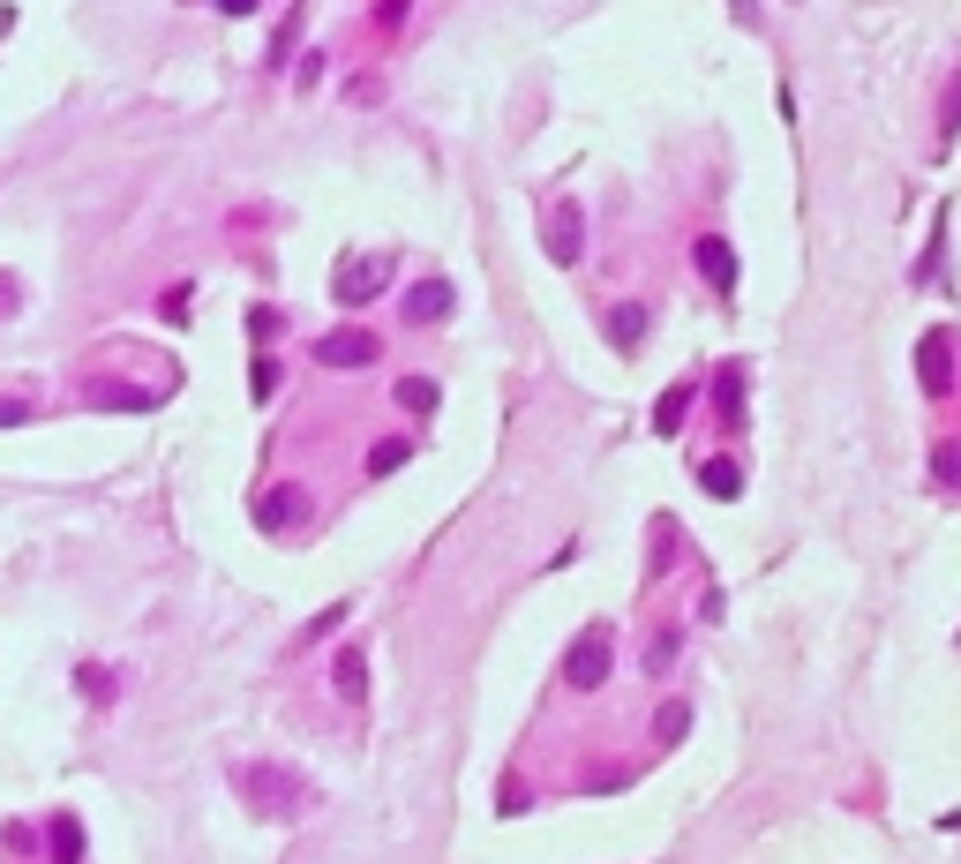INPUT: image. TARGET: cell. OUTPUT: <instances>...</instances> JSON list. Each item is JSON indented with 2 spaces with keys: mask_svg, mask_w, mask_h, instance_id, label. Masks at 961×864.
<instances>
[{
  "mask_svg": "<svg viewBox=\"0 0 961 864\" xmlns=\"http://www.w3.org/2000/svg\"><path fill=\"white\" fill-rule=\"evenodd\" d=\"M699 481H707V496H736V489H744V467H729V459H707V467H699Z\"/></svg>",
  "mask_w": 961,
  "mask_h": 864,
  "instance_id": "obj_12",
  "label": "cell"
},
{
  "mask_svg": "<svg viewBox=\"0 0 961 864\" xmlns=\"http://www.w3.org/2000/svg\"><path fill=\"white\" fill-rule=\"evenodd\" d=\"M398 467H406V444H376L369 451V474H398Z\"/></svg>",
  "mask_w": 961,
  "mask_h": 864,
  "instance_id": "obj_19",
  "label": "cell"
},
{
  "mask_svg": "<svg viewBox=\"0 0 961 864\" xmlns=\"http://www.w3.org/2000/svg\"><path fill=\"white\" fill-rule=\"evenodd\" d=\"M249 797L271 805V812H293V805H301V781L293 775H249Z\"/></svg>",
  "mask_w": 961,
  "mask_h": 864,
  "instance_id": "obj_6",
  "label": "cell"
},
{
  "mask_svg": "<svg viewBox=\"0 0 961 864\" xmlns=\"http://www.w3.org/2000/svg\"><path fill=\"white\" fill-rule=\"evenodd\" d=\"M301 512H308V496H301V489H271V496H263V518H271V526H293Z\"/></svg>",
  "mask_w": 961,
  "mask_h": 864,
  "instance_id": "obj_11",
  "label": "cell"
},
{
  "mask_svg": "<svg viewBox=\"0 0 961 864\" xmlns=\"http://www.w3.org/2000/svg\"><path fill=\"white\" fill-rule=\"evenodd\" d=\"M931 474L947 481V489H961V444H939V451H931Z\"/></svg>",
  "mask_w": 961,
  "mask_h": 864,
  "instance_id": "obj_18",
  "label": "cell"
},
{
  "mask_svg": "<svg viewBox=\"0 0 961 864\" xmlns=\"http://www.w3.org/2000/svg\"><path fill=\"white\" fill-rule=\"evenodd\" d=\"M338 699H346V707H361V699H369V647H361V639H346V647H338Z\"/></svg>",
  "mask_w": 961,
  "mask_h": 864,
  "instance_id": "obj_4",
  "label": "cell"
},
{
  "mask_svg": "<svg viewBox=\"0 0 961 864\" xmlns=\"http://www.w3.org/2000/svg\"><path fill=\"white\" fill-rule=\"evenodd\" d=\"M398 406H406V414H436V376H406V384H398Z\"/></svg>",
  "mask_w": 961,
  "mask_h": 864,
  "instance_id": "obj_14",
  "label": "cell"
},
{
  "mask_svg": "<svg viewBox=\"0 0 961 864\" xmlns=\"http://www.w3.org/2000/svg\"><path fill=\"white\" fill-rule=\"evenodd\" d=\"M76 857H84V827L61 820V827H53V864H76Z\"/></svg>",
  "mask_w": 961,
  "mask_h": 864,
  "instance_id": "obj_15",
  "label": "cell"
},
{
  "mask_svg": "<svg viewBox=\"0 0 961 864\" xmlns=\"http://www.w3.org/2000/svg\"><path fill=\"white\" fill-rule=\"evenodd\" d=\"M729 8H736V15H752V0H729Z\"/></svg>",
  "mask_w": 961,
  "mask_h": 864,
  "instance_id": "obj_23",
  "label": "cell"
},
{
  "mask_svg": "<svg viewBox=\"0 0 961 864\" xmlns=\"http://www.w3.org/2000/svg\"><path fill=\"white\" fill-rule=\"evenodd\" d=\"M218 8H226V15H249V8H255V0H218Z\"/></svg>",
  "mask_w": 961,
  "mask_h": 864,
  "instance_id": "obj_22",
  "label": "cell"
},
{
  "mask_svg": "<svg viewBox=\"0 0 961 864\" xmlns=\"http://www.w3.org/2000/svg\"><path fill=\"white\" fill-rule=\"evenodd\" d=\"M376 286H383V263H353V271L338 278V302H369Z\"/></svg>",
  "mask_w": 961,
  "mask_h": 864,
  "instance_id": "obj_10",
  "label": "cell"
},
{
  "mask_svg": "<svg viewBox=\"0 0 961 864\" xmlns=\"http://www.w3.org/2000/svg\"><path fill=\"white\" fill-rule=\"evenodd\" d=\"M721 398H713V414H721V422H729V429H736V422H744V361H729V369H721Z\"/></svg>",
  "mask_w": 961,
  "mask_h": 864,
  "instance_id": "obj_8",
  "label": "cell"
},
{
  "mask_svg": "<svg viewBox=\"0 0 961 864\" xmlns=\"http://www.w3.org/2000/svg\"><path fill=\"white\" fill-rule=\"evenodd\" d=\"M249 384H255V398H271V391H279V361H263V353H255V369H249Z\"/></svg>",
  "mask_w": 961,
  "mask_h": 864,
  "instance_id": "obj_21",
  "label": "cell"
},
{
  "mask_svg": "<svg viewBox=\"0 0 961 864\" xmlns=\"http://www.w3.org/2000/svg\"><path fill=\"white\" fill-rule=\"evenodd\" d=\"M548 256H556V263L579 256V211H571V226H548Z\"/></svg>",
  "mask_w": 961,
  "mask_h": 864,
  "instance_id": "obj_17",
  "label": "cell"
},
{
  "mask_svg": "<svg viewBox=\"0 0 961 864\" xmlns=\"http://www.w3.org/2000/svg\"><path fill=\"white\" fill-rule=\"evenodd\" d=\"M691 398H699V384H669V391H662V406H654V429L676 436V429H684V406H691Z\"/></svg>",
  "mask_w": 961,
  "mask_h": 864,
  "instance_id": "obj_9",
  "label": "cell"
},
{
  "mask_svg": "<svg viewBox=\"0 0 961 864\" xmlns=\"http://www.w3.org/2000/svg\"><path fill=\"white\" fill-rule=\"evenodd\" d=\"M691 256H699V271H707V286H721V294L736 286V249H729L721 233H699V241H691Z\"/></svg>",
  "mask_w": 961,
  "mask_h": 864,
  "instance_id": "obj_3",
  "label": "cell"
},
{
  "mask_svg": "<svg viewBox=\"0 0 961 864\" xmlns=\"http://www.w3.org/2000/svg\"><path fill=\"white\" fill-rule=\"evenodd\" d=\"M293 39H301V8H293V15H286V31H279V39H271V68H286V53H293Z\"/></svg>",
  "mask_w": 961,
  "mask_h": 864,
  "instance_id": "obj_20",
  "label": "cell"
},
{
  "mask_svg": "<svg viewBox=\"0 0 961 864\" xmlns=\"http://www.w3.org/2000/svg\"><path fill=\"white\" fill-rule=\"evenodd\" d=\"M564 677H571V691H601V677H609V632H586L579 647H571V661H564Z\"/></svg>",
  "mask_w": 961,
  "mask_h": 864,
  "instance_id": "obj_2",
  "label": "cell"
},
{
  "mask_svg": "<svg viewBox=\"0 0 961 864\" xmlns=\"http://www.w3.org/2000/svg\"><path fill=\"white\" fill-rule=\"evenodd\" d=\"M451 316V278H421L406 294V324H444Z\"/></svg>",
  "mask_w": 961,
  "mask_h": 864,
  "instance_id": "obj_5",
  "label": "cell"
},
{
  "mask_svg": "<svg viewBox=\"0 0 961 864\" xmlns=\"http://www.w3.org/2000/svg\"><path fill=\"white\" fill-rule=\"evenodd\" d=\"M684 730H691V707H684V699H669V707H662V722H654V736H662V744H676Z\"/></svg>",
  "mask_w": 961,
  "mask_h": 864,
  "instance_id": "obj_16",
  "label": "cell"
},
{
  "mask_svg": "<svg viewBox=\"0 0 961 864\" xmlns=\"http://www.w3.org/2000/svg\"><path fill=\"white\" fill-rule=\"evenodd\" d=\"M316 361H324V369H369V361H376V331L346 324V331H331V339L316 346Z\"/></svg>",
  "mask_w": 961,
  "mask_h": 864,
  "instance_id": "obj_1",
  "label": "cell"
},
{
  "mask_svg": "<svg viewBox=\"0 0 961 864\" xmlns=\"http://www.w3.org/2000/svg\"><path fill=\"white\" fill-rule=\"evenodd\" d=\"M917 369H924V384H931V398H939L947 376H954V361H947V331H931V339L917 346Z\"/></svg>",
  "mask_w": 961,
  "mask_h": 864,
  "instance_id": "obj_7",
  "label": "cell"
},
{
  "mask_svg": "<svg viewBox=\"0 0 961 864\" xmlns=\"http://www.w3.org/2000/svg\"><path fill=\"white\" fill-rule=\"evenodd\" d=\"M609 339L638 346V339H646V308H609Z\"/></svg>",
  "mask_w": 961,
  "mask_h": 864,
  "instance_id": "obj_13",
  "label": "cell"
}]
</instances>
